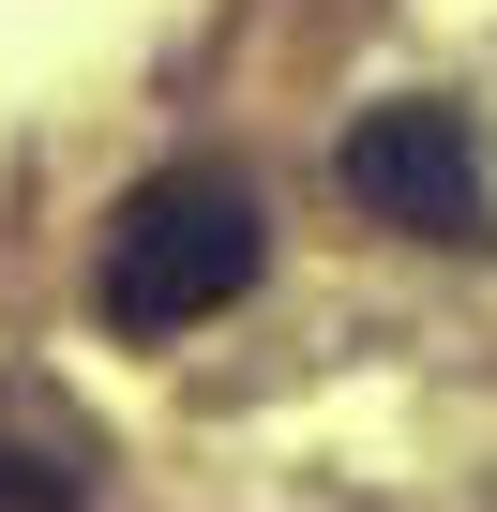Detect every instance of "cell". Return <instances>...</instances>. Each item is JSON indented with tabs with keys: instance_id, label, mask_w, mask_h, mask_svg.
<instances>
[{
	"instance_id": "cell-1",
	"label": "cell",
	"mask_w": 497,
	"mask_h": 512,
	"mask_svg": "<svg viewBox=\"0 0 497 512\" xmlns=\"http://www.w3.org/2000/svg\"><path fill=\"white\" fill-rule=\"evenodd\" d=\"M257 256H272L257 181H226V166H166V181H136V196H121L91 302H106V332L166 347V332H211L241 287H257Z\"/></svg>"
},
{
	"instance_id": "cell-2",
	"label": "cell",
	"mask_w": 497,
	"mask_h": 512,
	"mask_svg": "<svg viewBox=\"0 0 497 512\" xmlns=\"http://www.w3.org/2000/svg\"><path fill=\"white\" fill-rule=\"evenodd\" d=\"M332 166H347V196L377 226H407L437 256H497V196H482V151H467L452 106H362Z\"/></svg>"
},
{
	"instance_id": "cell-3",
	"label": "cell",
	"mask_w": 497,
	"mask_h": 512,
	"mask_svg": "<svg viewBox=\"0 0 497 512\" xmlns=\"http://www.w3.org/2000/svg\"><path fill=\"white\" fill-rule=\"evenodd\" d=\"M0 512H91V482H76V467H46V452H16V437H0Z\"/></svg>"
}]
</instances>
